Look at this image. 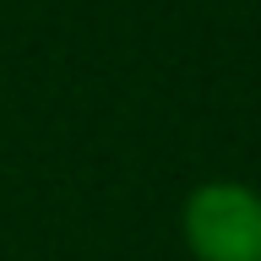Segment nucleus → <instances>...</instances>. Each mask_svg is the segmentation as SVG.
<instances>
[{"label": "nucleus", "mask_w": 261, "mask_h": 261, "mask_svg": "<svg viewBox=\"0 0 261 261\" xmlns=\"http://www.w3.org/2000/svg\"><path fill=\"white\" fill-rule=\"evenodd\" d=\"M179 223L196 261H261V196L240 179L196 185Z\"/></svg>", "instance_id": "nucleus-1"}]
</instances>
